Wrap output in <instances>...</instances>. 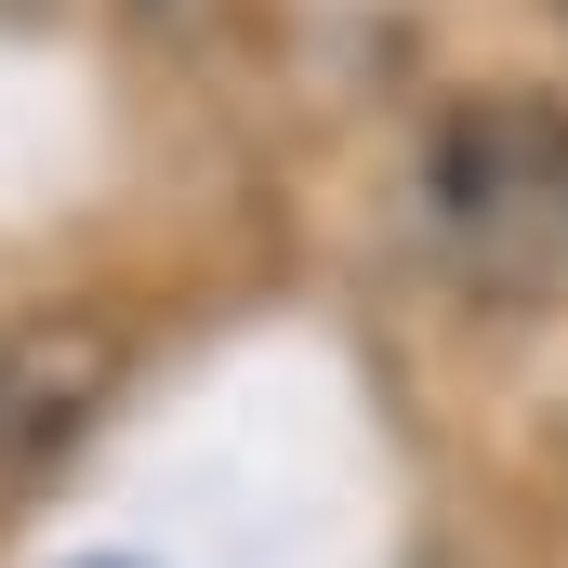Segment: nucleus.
Returning <instances> with one entry per match:
<instances>
[{
  "instance_id": "nucleus-1",
  "label": "nucleus",
  "mask_w": 568,
  "mask_h": 568,
  "mask_svg": "<svg viewBox=\"0 0 568 568\" xmlns=\"http://www.w3.org/2000/svg\"><path fill=\"white\" fill-rule=\"evenodd\" d=\"M424 199H436V239L449 265L503 304L568 278V106L542 93H476L436 120V159H424Z\"/></svg>"
},
{
  "instance_id": "nucleus-2",
  "label": "nucleus",
  "mask_w": 568,
  "mask_h": 568,
  "mask_svg": "<svg viewBox=\"0 0 568 568\" xmlns=\"http://www.w3.org/2000/svg\"><path fill=\"white\" fill-rule=\"evenodd\" d=\"M93 384H106V344H93V331H27V344H0V463L53 449V436L93 410Z\"/></svg>"
},
{
  "instance_id": "nucleus-3",
  "label": "nucleus",
  "mask_w": 568,
  "mask_h": 568,
  "mask_svg": "<svg viewBox=\"0 0 568 568\" xmlns=\"http://www.w3.org/2000/svg\"><path fill=\"white\" fill-rule=\"evenodd\" d=\"M80 568H133V556H80Z\"/></svg>"
},
{
  "instance_id": "nucleus-4",
  "label": "nucleus",
  "mask_w": 568,
  "mask_h": 568,
  "mask_svg": "<svg viewBox=\"0 0 568 568\" xmlns=\"http://www.w3.org/2000/svg\"><path fill=\"white\" fill-rule=\"evenodd\" d=\"M556 13H568V0H556Z\"/></svg>"
}]
</instances>
